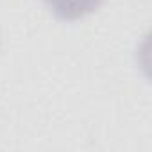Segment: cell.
<instances>
[{
	"mask_svg": "<svg viewBox=\"0 0 152 152\" xmlns=\"http://www.w3.org/2000/svg\"><path fill=\"white\" fill-rule=\"evenodd\" d=\"M61 18H79L93 11L100 0H47Z\"/></svg>",
	"mask_w": 152,
	"mask_h": 152,
	"instance_id": "cell-1",
	"label": "cell"
}]
</instances>
